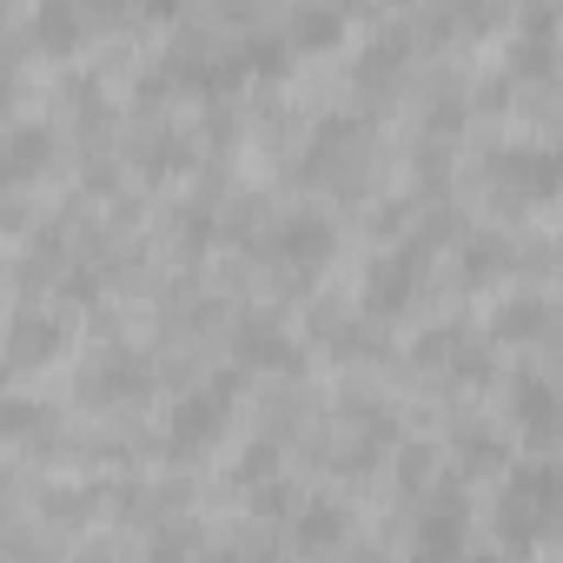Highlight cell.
Here are the masks:
<instances>
[{"label": "cell", "mask_w": 563, "mask_h": 563, "mask_svg": "<svg viewBox=\"0 0 563 563\" xmlns=\"http://www.w3.org/2000/svg\"><path fill=\"white\" fill-rule=\"evenodd\" d=\"M146 563H186V537L173 530L166 543H153V556H146Z\"/></svg>", "instance_id": "23"}, {"label": "cell", "mask_w": 563, "mask_h": 563, "mask_svg": "<svg viewBox=\"0 0 563 563\" xmlns=\"http://www.w3.org/2000/svg\"><path fill=\"white\" fill-rule=\"evenodd\" d=\"M510 67H517V74H550V47L523 34V41H517V54H510Z\"/></svg>", "instance_id": "19"}, {"label": "cell", "mask_w": 563, "mask_h": 563, "mask_svg": "<svg viewBox=\"0 0 563 563\" xmlns=\"http://www.w3.org/2000/svg\"><path fill=\"white\" fill-rule=\"evenodd\" d=\"M299 345L286 339V332H278L272 319H245L239 325V365H272V372H299Z\"/></svg>", "instance_id": "9"}, {"label": "cell", "mask_w": 563, "mask_h": 563, "mask_svg": "<svg viewBox=\"0 0 563 563\" xmlns=\"http://www.w3.org/2000/svg\"><path fill=\"white\" fill-rule=\"evenodd\" d=\"M146 385H153V372H146V358L140 352H100L93 365H87V378H80V391L93 398V405H113V398H146Z\"/></svg>", "instance_id": "6"}, {"label": "cell", "mask_w": 563, "mask_h": 563, "mask_svg": "<svg viewBox=\"0 0 563 563\" xmlns=\"http://www.w3.org/2000/svg\"><path fill=\"white\" fill-rule=\"evenodd\" d=\"M510 411H517V431H523L530 444H550V438L563 431V398H556L550 378H517V385H510Z\"/></svg>", "instance_id": "8"}, {"label": "cell", "mask_w": 563, "mask_h": 563, "mask_svg": "<svg viewBox=\"0 0 563 563\" xmlns=\"http://www.w3.org/2000/svg\"><path fill=\"white\" fill-rule=\"evenodd\" d=\"M345 537V510L339 504H306L299 510V550H332Z\"/></svg>", "instance_id": "11"}, {"label": "cell", "mask_w": 563, "mask_h": 563, "mask_svg": "<svg viewBox=\"0 0 563 563\" xmlns=\"http://www.w3.org/2000/svg\"><path fill=\"white\" fill-rule=\"evenodd\" d=\"M332 245H339V232L319 212H292V219H278V232H272V258L278 265H325Z\"/></svg>", "instance_id": "7"}, {"label": "cell", "mask_w": 563, "mask_h": 563, "mask_svg": "<svg viewBox=\"0 0 563 563\" xmlns=\"http://www.w3.org/2000/svg\"><path fill=\"white\" fill-rule=\"evenodd\" d=\"M74 34H80L74 8H41V41H47L54 54H67V47H74Z\"/></svg>", "instance_id": "15"}, {"label": "cell", "mask_w": 563, "mask_h": 563, "mask_svg": "<svg viewBox=\"0 0 563 563\" xmlns=\"http://www.w3.org/2000/svg\"><path fill=\"white\" fill-rule=\"evenodd\" d=\"M60 345V332H47V325H34V319H21V332H14V358L27 365V358H41V352H54Z\"/></svg>", "instance_id": "17"}, {"label": "cell", "mask_w": 563, "mask_h": 563, "mask_svg": "<svg viewBox=\"0 0 563 563\" xmlns=\"http://www.w3.org/2000/svg\"><path fill=\"white\" fill-rule=\"evenodd\" d=\"M398 471H405V484L418 490V484L431 477V451H424V444H405V451H398Z\"/></svg>", "instance_id": "20"}, {"label": "cell", "mask_w": 563, "mask_h": 563, "mask_svg": "<svg viewBox=\"0 0 563 563\" xmlns=\"http://www.w3.org/2000/svg\"><path fill=\"white\" fill-rule=\"evenodd\" d=\"M497 530L517 556H530L543 537H563V464H517L497 490Z\"/></svg>", "instance_id": "1"}, {"label": "cell", "mask_w": 563, "mask_h": 563, "mask_svg": "<svg viewBox=\"0 0 563 563\" xmlns=\"http://www.w3.org/2000/svg\"><path fill=\"white\" fill-rule=\"evenodd\" d=\"M464 556H471L464 550V497L444 484L418 523V563H464Z\"/></svg>", "instance_id": "5"}, {"label": "cell", "mask_w": 563, "mask_h": 563, "mask_svg": "<svg viewBox=\"0 0 563 563\" xmlns=\"http://www.w3.org/2000/svg\"><path fill=\"white\" fill-rule=\"evenodd\" d=\"M497 179L517 199H556L563 192V153L556 146H504L497 153Z\"/></svg>", "instance_id": "4"}, {"label": "cell", "mask_w": 563, "mask_h": 563, "mask_svg": "<svg viewBox=\"0 0 563 563\" xmlns=\"http://www.w3.org/2000/svg\"><path fill=\"white\" fill-rule=\"evenodd\" d=\"M424 252H431V239H411L405 252L372 258V272H365V312H372V319H391V312L411 306V292H418V258H424Z\"/></svg>", "instance_id": "3"}, {"label": "cell", "mask_w": 563, "mask_h": 563, "mask_svg": "<svg viewBox=\"0 0 563 563\" xmlns=\"http://www.w3.org/2000/svg\"><path fill=\"white\" fill-rule=\"evenodd\" d=\"M457 451H464V464H484V471H497V464H504V444H497V438H471V431H464V438H457Z\"/></svg>", "instance_id": "18"}, {"label": "cell", "mask_w": 563, "mask_h": 563, "mask_svg": "<svg viewBox=\"0 0 563 563\" xmlns=\"http://www.w3.org/2000/svg\"><path fill=\"white\" fill-rule=\"evenodd\" d=\"M80 563H107V556H80Z\"/></svg>", "instance_id": "27"}, {"label": "cell", "mask_w": 563, "mask_h": 563, "mask_svg": "<svg viewBox=\"0 0 563 563\" xmlns=\"http://www.w3.org/2000/svg\"><path fill=\"white\" fill-rule=\"evenodd\" d=\"M232 391H239V372H225L219 385H199L192 398H179V405H173V424H166V451H173V457H199V451L219 438V424H225V411H232Z\"/></svg>", "instance_id": "2"}, {"label": "cell", "mask_w": 563, "mask_h": 563, "mask_svg": "<svg viewBox=\"0 0 563 563\" xmlns=\"http://www.w3.org/2000/svg\"><path fill=\"white\" fill-rule=\"evenodd\" d=\"M34 418H41V411H34L27 398H8V411H0V424H8V438H27V431H34Z\"/></svg>", "instance_id": "21"}, {"label": "cell", "mask_w": 563, "mask_h": 563, "mask_svg": "<svg viewBox=\"0 0 563 563\" xmlns=\"http://www.w3.org/2000/svg\"><path fill=\"white\" fill-rule=\"evenodd\" d=\"M543 325H550V306L523 292V299H504V306H497V325H490V332L510 345V339H537Z\"/></svg>", "instance_id": "10"}, {"label": "cell", "mask_w": 563, "mask_h": 563, "mask_svg": "<svg viewBox=\"0 0 563 563\" xmlns=\"http://www.w3.org/2000/svg\"><path fill=\"white\" fill-rule=\"evenodd\" d=\"M258 510H265V517H278V510H292V490H286V484H272V490H258Z\"/></svg>", "instance_id": "24"}, {"label": "cell", "mask_w": 563, "mask_h": 563, "mask_svg": "<svg viewBox=\"0 0 563 563\" xmlns=\"http://www.w3.org/2000/svg\"><path fill=\"white\" fill-rule=\"evenodd\" d=\"M206 563H239V556H232V550H219V556H206Z\"/></svg>", "instance_id": "25"}, {"label": "cell", "mask_w": 563, "mask_h": 563, "mask_svg": "<svg viewBox=\"0 0 563 563\" xmlns=\"http://www.w3.org/2000/svg\"><path fill=\"white\" fill-rule=\"evenodd\" d=\"M464 563H504V556H464Z\"/></svg>", "instance_id": "26"}, {"label": "cell", "mask_w": 563, "mask_h": 563, "mask_svg": "<svg viewBox=\"0 0 563 563\" xmlns=\"http://www.w3.org/2000/svg\"><path fill=\"white\" fill-rule=\"evenodd\" d=\"M339 27H345V21H339V14H319V8L292 14V41H299V47H332V41H339Z\"/></svg>", "instance_id": "12"}, {"label": "cell", "mask_w": 563, "mask_h": 563, "mask_svg": "<svg viewBox=\"0 0 563 563\" xmlns=\"http://www.w3.org/2000/svg\"><path fill=\"white\" fill-rule=\"evenodd\" d=\"M252 67L258 74H278V67H286V41H252Z\"/></svg>", "instance_id": "22"}, {"label": "cell", "mask_w": 563, "mask_h": 563, "mask_svg": "<svg viewBox=\"0 0 563 563\" xmlns=\"http://www.w3.org/2000/svg\"><path fill=\"white\" fill-rule=\"evenodd\" d=\"M464 272H471V278L504 272V239H471V245H464Z\"/></svg>", "instance_id": "16"}, {"label": "cell", "mask_w": 563, "mask_h": 563, "mask_svg": "<svg viewBox=\"0 0 563 563\" xmlns=\"http://www.w3.org/2000/svg\"><path fill=\"white\" fill-rule=\"evenodd\" d=\"M451 352H464V332H457V325H438V332H424V339L411 345V358H418L424 372H438Z\"/></svg>", "instance_id": "14"}, {"label": "cell", "mask_w": 563, "mask_h": 563, "mask_svg": "<svg viewBox=\"0 0 563 563\" xmlns=\"http://www.w3.org/2000/svg\"><path fill=\"white\" fill-rule=\"evenodd\" d=\"M41 153H47V133H41V126H14V140H8V173H14V179L34 173Z\"/></svg>", "instance_id": "13"}]
</instances>
